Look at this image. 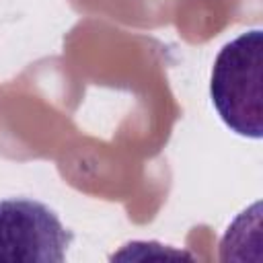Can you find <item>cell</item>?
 Returning a JSON list of instances; mask_svg holds the SVG:
<instances>
[{
  "label": "cell",
  "instance_id": "cell-2",
  "mask_svg": "<svg viewBox=\"0 0 263 263\" xmlns=\"http://www.w3.org/2000/svg\"><path fill=\"white\" fill-rule=\"evenodd\" d=\"M72 232L43 201L0 199V263H62Z\"/></svg>",
  "mask_w": 263,
  "mask_h": 263
},
{
  "label": "cell",
  "instance_id": "cell-1",
  "mask_svg": "<svg viewBox=\"0 0 263 263\" xmlns=\"http://www.w3.org/2000/svg\"><path fill=\"white\" fill-rule=\"evenodd\" d=\"M212 105L238 136H263V31L253 29L226 43L212 68Z\"/></svg>",
  "mask_w": 263,
  "mask_h": 263
}]
</instances>
